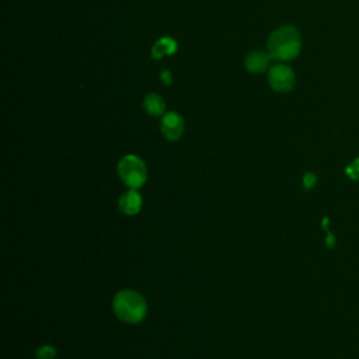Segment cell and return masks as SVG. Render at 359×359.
I'll use <instances>...</instances> for the list:
<instances>
[{"label":"cell","mask_w":359,"mask_h":359,"mask_svg":"<svg viewBox=\"0 0 359 359\" xmlns=\"http://www.w3.org/2000/svg\"><path fill=\"white\" fill-rule=\"evenodd\" d=\"M302 49V36L296 27L283 25L276 28L268 38L266 50L275 60L287 62L294 59Z\"/></svg>","instance_id":"1"},{"label":"cell","mask_w":359,"mask_h":359,"mask_svg":"<svg viewBox=\"0 0 359 359\" xmlns=\"http://www.w3.org/2000/svg\"><path fill=\"white\" fill-rule=\"evenodd\" d=\"M112 310L121 321L137 324L143 321L147 314V303L139 292L126 289L115 294L112 300Z\"/></svg>","instance_id":"2"},{"label":"cell","mask_w":359,"mask_h":359,"mask_svg":"<svg viewBox=\"0 0 359 359\" xmlns=\"http://www.w3.org/2000/svg\"><path fill=\"white\" fill-rule=\"evenodd\" d=\"M118 174L123 184L130 189H139L147 180L146 164L135 154H126L119 160Z\"/></svg>","instance_id":"3"},{"label":"cell","mask_w":359,"mask_h":359,"mask_svg":"<svg viewBox=\"0 0 359 359\" xmlns=\"http://www.w3.org/2000/svg\"><path fill=\"white\" fill-rule=\"evenodd\" d=\"M268 83L276 93H289L296 83L294 72L286 65H275L268 72Z\"/></svg>","instance_id":"4"},{"label":"cell","mask_w":359,"mask_h":359,"mask_svg":"<svg viewBox=\"0 0 359 359\" xmlns=\"http://www.w3.org/2000/svg\"><path fill=\"white\" fill-rule=\"evenodd\" d=\"M161 133L167 140L175 142L184 133V119L175 111L165 112L161 119Z\"/></svg>","instance_id":"5"},{"label":"cell","mask_w":359,"mask_h":359,"mask_svg":"<svg viewBox=\"0 0 359 359\" xmlns=\"http://www.w3.org/2000/svg\"><path fill=\"white\" fill-rule=\"evenodd\" d=\"M142 196L140 194L137 192V189H130L123 192L118 201V206H119V210L128 216H133V215H137L142 209Z\"/></svg>","instance_id":"6"},{"label":"cell","mask_w":359,"mask_h":359,"mask_svg":"<svg viewBox=\"0 0 359 359\" xmlns=\"http://www.w3.org/2000/svg\"><path fill=\"white\" fill-rule=\"evenodd\" d=\"M271 59L272 57L269 56L268 50L265 52L262 49H255L245 56L244 65L250 73H262L268 69Z\"/></svg>","instance_id":"7"},{"label":"cell","mask_w":359,"mask_h":359,"mask_svg":"<svg viewBox=\"0 0 359 359\" xmlns=\"http://www.w3.org/2000/svg\"><path fill=\"white\" fill-rule=\"evenodd\" d=\"M178 49V45L177 42L170 38V36H163L160 38L151 48V56L153 59H161L164 56H168V55H172L175 53Z\"/></svg>","instance_id":"8"},{"label":"cell","mask_w":359,"mask_h":359,"mask_svg":"<svg viewBox=\"0 0 359 359\" xmlns=\"http://www.w3.org/2000/svg\"><path fill=\"white\" fill-rule=\"evenodd\" d=\"M143 108H144V111H146L150 116H160V115H163L164 111H165V102H164V100H163L160 95L151 93V94H149V95L144 97Z\"/></svg>","instance_id":"9"},{"label":"cell","mask_w":359,"mask_h":359,"mask_svg":"<svg viewBox=\"0 0 359 359\" xmlns=\"http://www.w3.org/2000/svg\"><path fill=\"white\" fill-rule=\"evenodd\" d=\"M36 359H53L56 356V349L50 345H42L36 353H35Z\"/></svg>","instance_id":"10"},{"label":"cell","mask_w":359,"mask_h":359,"mask_svg":"<svg viewBox=\"0 0 359 359\" xmlns=\"http://www.w3.org/2000/svg\"><path fill=\"white\" fill-rule=\"evenodd\" d=\"M345 172L352 180H359V157H356L352 163H349L345 168Z\"/></svg>","instance_id":"11"},{"label":"cell","mask_w":359,"mask_h":359,"mask_svg":"<svg viewBox=\"0 0 359 359\" xmlns=\"http://www.w3.org/2000/svg\"><path fill=\"white\" fill-rule=\"evenodd\" d=\"M303 184H304L306 188H311L316 184V177L311 172H307L303 178Z\"/></svg>","instance_id":"12"},{"label":"cell","mask_w":359,"mask_h":359,"mask_svg":"<svg viewBox=\"0 0 359 359\" xmlns=\"http://www.w3.org/2000/svg\"><path fill=\"white\" fill-rule=\"evenodd\" d=\"M160 77H161V80H163V83H164L165 86H168V84L171 83V73H170L168 70H163L161 74H160Z\"/></svg>","instance_id":"13"}]
</instances>
